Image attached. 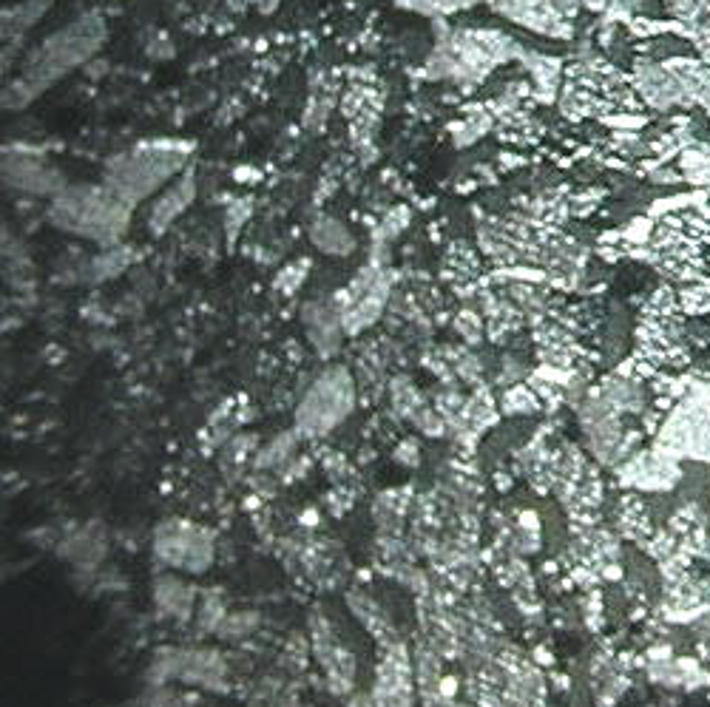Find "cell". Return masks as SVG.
Masks as SVG:
<instances>
[{
  "mask_svg": "<svg viewBox=\"0 0 710 707\" xmlns=\"http://www.w3.org/2000/svg\"><path fill=\"white\" fill-rule=\"evenodd\" d=\"M106 40V26L97 15L74 20L66 29L54 32L40 43V49L29 54L23 74L6 89L3 94V106L23 108L40 97L43 91L52 86L54 80L66 77L77 66L89 63L94 52L100 49V43Z\"/></svg>",
  "mask_w": 710,
  "mask_h": 707,
  "instance_id": "obj_1",
  "label": "cell"
},
{
  "mask_svg": "<svg viewBox=\"0 0 710 707\" xmlns=\"http://www.w3.org/2000/svg\"><path fill=\"white\" fill-rule=\"evenodd\" d=\"M438 43L426 60L424 74L429 80H452L463 89H472L497 66L523 60L526 49L495 29H446L444 20H435Z\"/></svg>",
  "mask_w": 710,
  "mask_h": 707,
  "instance_id": "obj_2",
  "label": "cell"
},
{
  "mask_svg": "<svg viewBox=\"0 0 710 707\" xmlns=\"http://www.w3.org/2000/svg\"><path fill=\"white\" fill-rule=\"evenodd\" d=\"M49 219L60 230L100 245H117L131 222V205L106 185L63 188L49 205Z\"/></svg>",
  "mask_w": 710,
  "mask_h": 707,
  "instance_id": "obj_3",
  "label": "cell"
},
{
  "mask_svg": "<svg viewBox=\"0 0 710 707\" xmlns=\"http://www.w3.org/2000/svg\"><path fill=\"white\" fill-rule=\"evenodd\" d=\"M185 168H188L185 145H171V142L137 145L134 151H125L120 157L108 160L106 188H111L134 208L142 199L157 194L165 182L177 179Z\"/></svg>",
  "mask_w": 710,
  "mask_h": 707,
  "instance_id": "obj_4",
  "label": "cell"
},
{
  "mask_svg": "<svg viewBox=\"0 0 710 707\" xmlns=\"http://www.w3.org/2000/svg\"><path fill=\"white\" fill-rule=\"evenodd\" d=\"M353 401L355 392L350 372L341 370V367L324 372L319 381L307 389V395H304L299 415H296L299 429L307 432V435H324V432H330L333 426L341 424V421L350 415Z\"/></svg>",
  "mask_w": 710,
  "mask_h": 707,
  "instance_id": "obj_5",
  "label": "cell"
},
{
  "mask_svg": "<svg viewBox=\"0 0 710 707\" xmlns=\"http://www.w3.org/2000/svg\"><path fill=\"white\" fill-rule=\"evenodd\" d=\"M497 15L512 20L523 29H532L537 35L568 40L574 35V23L557 9L554 0H492L489 3Z\"/></svg>",
  "mask_w": 710,
  "mask_h": 707,
  "instance_id": "obj_6",
  "label": "cell"
},
{
  "mask_svg": "<svg viewBox=\"0 0 710 707\" xmlns=\"http://www.w3.org/2000/svg\"><path fill=\"white\" fill-rule=\"evenodd\" d=\"M3 179L12 188L35 196H57L66 188V179L57 168H49L46 160L35 157V151H20V148H12V154L6 151Z\"/></svg>",
  "mask_w": 710,
  "mask_h": 707,
  "instance_id": "obj_7",
  "label": "cell"
},
{
  "mask_svg": "<svg viewBox=\"0 0 710 707\" xmlns=\"http://www.w3.org/2000/svg\"><path fill=\"white\" fill-rule=\"evenodd\" d=\"M375 705L412 707V668L401 642L381 648V662L375 676Z\"/></svg>",
  "mask_w": 710,
  "mask_h": 707,
  "instance_id": "obj_8",
  "label": "cell"
},
{
  "mask_svg": "<svg viewBox=\"0 0 710 707\" xmlns=\"http://www.w3.org/2000/svg\"><path fill=\"white\" fill-rule=\"evenodd\" d=\"M157 554L165 563L188 571H205L213 557L211 540L188 526H168L157 534Z\"/></svg>",
  "mask_w": 710,
  "mask_h": 707,
  "instance_id": "obj_9",
  "label": "cell"
},
{
  "mask_svg": "<svg viewBox=\"0 0 710 707\" xmlns=\"http://www.w3.org/2000/svg\"><path fill=\"white\" fill-rule=\"evenodd\" d=\"M310 634H313L316 656H319L321 668L327 671V679H330L333 690H336V693H347V690L353 688L355 679L353 656L344 651V645L336 639L333 628L321 617H313V622H310Z\"/></svg>",
  "mask_w": 710,
  "mask_h": 707,
  "instance_id": "obj_10",
  "label": "cell"
},
{
  "mask_svg": "<svg viewBox=\"0 0 710 707\" xmlns=\"http://www.w3.org/2000/svg\"><path fill=\"white\" fill-rule=\"evenodd\" d=\"M304 324H307V333L313 347L319 350V355L330 358L336 355L338 344H341V330H344V319H341V310L333 301H310L302 310Z\"/></svg>",
  "mask_w": 710,
  "mask_h": 707,
  "instance_id": "obj_11",
  "label": "cell"
},
{
  "mask_svg": "<svg viewBox=\"0 0 710 707\" xmlns=\"http://www.w3.org/2000/svg\"><path fill=\"white\" fill-rule=\"evenodd\" d=\"M194 196L196 177L191 168H185V171L174 179V185L151 205V213H148V228H151V233H154V236H162L165 230L171 228V222H177L179 216L185 213V208L194 202Z\"/></svg>",
  "mask_w": 710,
  "mask_h": 707,
  "instance_id": "obj_12",
  "label": "cell"
},
{
  "mask_svg": "<svg viewBox=\"0 0 710 707\" xmlns=\"http://www.w3.org/2000/svg\"><path fill=\"white\" fill-rule=\"evenodd\" d=\"M347 602H350V608H353L355 619L373 634L378 642H381V648H387V645H395L398 642V637H395V628H392L390 617L381 611V605H375L367 594H361V591H350L347 594Z\"/></svg>",
  "mask_w": 710,
  "mask_h": 707,
  "instance_id": "obj_13",
  "label": "cell"
},
{
  "mask_svg": "<svg viewBox=\"0 0 710 707\" xmlns=\"http://www.w3.org/2000/svg\"><path fill=\"white\" fill-rule=\"evenodd\" d=\"M310 239H313L316 248L330 253V256H347L355 248L353 233L344 228V222H338L333 216H316L313 225H310Z\"/></svg>",
  "mask_w": 710,
  "mask_h": 707,
  "instance_id": "obj_14",
  "label": "cell"
},
{
  "mask_svg": "<svg viewBox=\"0 0 710 707\" xmlns=\"http://www.w3.org/2000/svg\"><path fill=\"white\" fill-rule=\"evenodd\" d=\"M679 171L685 174V182L693 188H708L710 185V145L696 142L679 154Z\"/></svg>",
  "mask_w": 710,
  "mask_h": 707,
  "instance_id": "obj_15",
  "label": "cell"
},
{
  "mask_svg": "<svg viewBox=\"0 0 710 707\" xmlns=\"http://www.w3.org/2000/svg\"><path fill=\"white\" fill-rule=\"evenodd\" d=\"M49 3L52 0H29V3H23V6H18V9H6L3 12V37H9V32L15 35V40L20 37V32H26L32 23H37L40 20V15L49 9Z\"/></svg>",
  "mask_w": 710,
  "mask_h": 707,
  "instance_id": "obj_16",
  "label": "cell"
},
{
  "mask_svg": "<svg viewBox=\"0 0 710 707\" xmlns=\"http://www.w3.org/2000/svg\"><path fill=\"white\" fill-rule=\"evenodd\" d=\"M157 602H160L165 611H171V614H177V617H188L194 594L182 583H177L174 577H162L160 583H157Z\"/></svg>",
  "mask_w": 710,
  "mask_h": 707,
  "instance_id": "obj_17",
  "label": "cell"
},
{
  "mask_svg": "<svg viewBox=\"0 0 710 707\" xmlns=\"http://www.w3.org/2000/svg\"><path fill=\"white\" fill-rule=\"evenodd\" d=\"M401 9H409V12H418V15H426V18L441 20L446 15H455V12H463V9H472L478 0H395Z\"/></svg>",
  "mask_w": 710,
  "mask_h": 707,
  "instance_id": "obj_18",
  "label": "cell"
},
{
  "mask_svg": "<svg viewBox=\"0 0 710 707\" xmlns=\"http://www.w3.org/2000/svg\"><path fill=\"white\" fill-rule=\"evenodd\" d=\"M125 267H128V253L123 248H111L94 259L91 273H94V282H100V279H111V276L123 273Z\"/></svg>",
  "mask_w": 710,
  "mask_h": 707,
  "instance_id": "obj_19",
  "label": "cell"
},
{
  "mask_svg": "<svg viewBox=\"0 0 710 707\" xmlns=\"http://www.w3.org/2000/svg\"><path fill=\"white\" fill-rule=\"evenodd\" d=\"M503 409L512 412V415H523V412H537L540 409V398L534 395V389L515 384L503 395Z\"/></svg>",
  "mask_w": 710,
  "mask_h": 707,
  "instance_id": "obj_20",
  "label": "cell"
},
{
  "mask_svg": "<svg viewBox=\"0 0 710 707\" xmlns=\"http://www.w3.org/2000/svg\"><path fill=\"white\" fill-rule=\"evenodd\" d=\"M293 446H296V438H293L290 432H287V435H279V438L270 443L267 449H262V452H259V458H256V466H259V469H270V466L282 463V460L290 458Z\"/></svg>",
  "mask_w": 710,
  "mask_h": 707,
  "instance_id": "obj_21",
  "label": "cell"
},
{
  "mask_svg": "<svg viewBox=\"0 0 710 707\" xmlns=\"http://www.w3.org/2000/svg\"><path fill=\"white\" fill-rule=\"evenodd\" d=\"M489 125H492V117H489V114H469L466 123H463L461 128H455V145L463 148V145L478 142L480 137L489 131Z\"/></svg>",
  "mask_w": 710,
  "mask_h": 707,
  "instance_id": "obj_22",
  "label": "cell"
},
{
  "mask_svg": "<svg viewBox=\"0 0 710 707\" xmlns=\"http://www.w3.org/2000/svg\"><path fill=\"white\" fill-rule=\"evenodd\" d=\"M307 270H310V259H299L290 267H284L282 273H279V279H276V290H284V296L296 293L304 279H307Z\"/></svg>",
  "mask_w": 710,
  "mask_h": 707,
  "instance_id": "obj_23",
  "label": "cell"
},
{
  "mask_svg": "<svg viewBox=\"0 0 710 707\" xmlns=\"http://www.w3.org/2000/svg\"><path fill=\"white\" fill-rule=\"evenodd\" d=\"M407 222H409V211L404 208V205L392 208V211L384 216V222L378 225V230H375V239H378V242H390V239H395L401 230L407 228Z\"/></svg>",
  "mask_w": 710,
  "mask_h": 707,
  "instance_id": "obj_24",
  "label": "cell"
},
{
  "mask_svg": "<svg viewBox=\"0 0 710 707\" xmlns=\"http://www.w3.org/2000/svg\"><path fill=\"white\" fill-rule=\"evenodd\" d=\"M392 398H395V407L401 409L404 415H415L421 409V395H418V389L412 387L407 378L392 384Z\"/></svg>",
  "mask_w": 710,
  "mask_h": 707,
  "instance_id": "obj_25",
  "label": "cell"
},
{
  "mask_svg": "<svg viewBox=\"0 0 710 707\" xmlns=\"http://www.w3.org/2000/svg\"><path fill=\"white\" fill-rule=\"evenodd\" d=\"M600 123L608 125V128H617V131H639L645 125L651 123L648 114H637V111H617V114H605L600 117Z\"/></svg>",
  "mask_w": 710,
  "mask_h": 707,
  "instance_id": "obj_26",
  "label": "cell"
},
{
  "mask_svg": "<svg viewBox=\"0 0 710 707\" xmlns=\"http://www.w3.org/2000/svg\"><path fill=\"white\" fill-rule=\"evenodd\" d=\"M250 216V199H242V202H233L228 208V219H225V228H228V239L233 242L236 230H242V225L248 222Z\"/></svg>",
  "mask_w": 710,
  "mask_h": 707,
  "instance_id": "obj_27",
  "label": "cell"
},
{
  "mask_svg": "<svg viewBox=\"0 0 710 707\" xmlns=\"http://www.w3.org/2000/svg\"><path fill=\"white\" fill-rule=\"evenodd\" d=\"M455 327H458V333H461L469 344H478L480 336H483V330H480V319L472 313V310L461 313V316L455 319Z\"/></svg>",
  "mask_w": 710,
  "mask_h": 707,
  "instance_id": "obj_28",
  "label": "cell"
},
{
  "mask_svg": "<svg viewBox=\"0 0 710 707\" xmlns=\"http://www.w3.org/2000/svg\"><path fill=\"white\" fill-rule=\"evenodd\" d=\"M648 177H651L654 185H679V182H685V174H682L679 168H668V165H662V168H657V171H651Z\"/></svg>",
  "mask_w": 710,
  "mask_h": 707,
  "instance_id": "obj_29",
  "label": "cell"
},
{
  "mask_svg": "<svg viewBox=\"0 0 710 707\" xmlns=\"http://www.w3.org/2000/svg\"><path fill=\"white\" fill-rule=\"evenodd\" d=\"M253 625H256V619L253 617H250L248 622H242L239 617H228L225 619V625H222V634H225V637H236V634H245V631H250Z\"/></svg>",
  "mask_w": 710,
  "mask_h": 707,
  "instance_id": "obj_30",
  "label": "cell"
}]
</instances>
